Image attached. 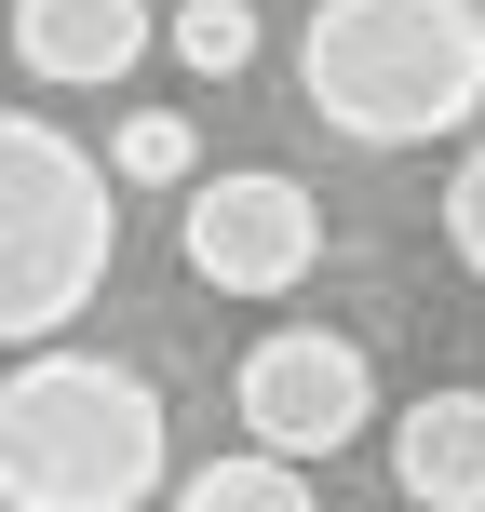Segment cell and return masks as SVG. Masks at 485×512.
<instances>
[{
    "label": "cell",
    "mask_w": 485,
    "mask_h": 512,
    "mask_svg": "<svg viewBox=\"0 0 485 512\" xmlns=\"http://www.w3.org/2000/svg\"><path fill=\"white\" fill-rule=\"evenodd\" d=\"M108 189L122 176L68 122L0 108V351H54V324H81L108 297V256H122Z\"/></svg>",
    "instance_id": "3957f363"
},
{
    "label": "cell",
    "mask_w": 485,
    "mask_h": 512,
    "mask_svg": "<svg viewBox=\"0 0 485 512\" xmlns=\"http://www.w3.org/2000/svg\"><path fill=\"white\" fill-rule=\"evenodd\" d=\"M189 162H203L189 108H122V122H108V176L122 189H189Z\"/></svg>",
    "instance_id": "9c48e42d"
},
{
    "label": "cell",
    "mask_w": 485,
    "mask_h": 512,
    "mask_svg": "<svg viewBox=\"0 0 485 512\" xmlns=\"http://www.w3.org/2000/svg\"><path fill=\"white\" fill-rule=\"evenodd\" d=\"M297 95L351 149H432L485 108V0H310Z\"/></svg>",
    "instance_id": "6da1fadb"
},
{
    "label": "cell",
    "mask_w": 485,
    "mask_h": 512,
    "mask_svg": "<svg viewBox=\"0 0 485 512\" xmlns=\"http://www.w3.org/2000/svg\"><path fill=\"white\" fill-rule=\"evenodd\" d=\"M162 486L176 432L122 351H27L0 378V512H135Z\"/></svg>",
    "instance_id": "7a4b0ae2"
},
{
    "label": "cell",
    "mask_w": 485,
    "mask_h": 512,
    "mask_svg": "<svg viewBox=\"0 0 485 512\" xmlns=\"http://www.w3.org/2000/svg\"><path fill=\"white\" fill-rule=\"evenodd\" d=\"M176 256H189V283H216V297H297L310 256H324V203H310L297 176H270V162L203 176L189 216H176Z\"/></svg>",
    "instance_id": "5b68a950"
},
{
    "label": "cell",
    "mask_w": 485,
    "mask_h": 512,
    "mask_svg": "<svg viewBox=\"0 0 485 512\" xmlns=\"http://www.w3.org/2000/svg\"><path fill=\"white\" fill-rule=\"evenodd\" d=\"M176 512H310V472H297V459H270V445H243V459L176 472Z\"/></svg>",
    "instance_id": "ba28073f"
},
{
    "label": "cell",
    "mask_w": 485,
    "mask_h": 512,
    "mask_svg": "<svg viewBox=\"0 0 485 512\" xmlns=\"http://www.w3.org/2000/svg\"><path fill=\"white\" fill-rule=\"evenodd\" d=\"M149 41H162L149 0H14V68H27V81H54V95H95V81H122Z\"/></svg>",
    "instance_id": "8992f818"
},
{
    "label": "cell",
    "mask_w": 485,
    "mask_h": 512,
    "mask_svg": "<svg viewBox=\"0 0 485 512\" xmlns=\"http://www.w3.org/2000/svg\"><path fill=\"white\" fill-rule=\"evenodd\" d=\"M445 256H459V270L485 283V149L459 162V176H445Z\"/></svg>",
    "instance_id": "8fae6325"
},
{
    "label": "cell",
    "mask_w": 485,
    "mask_h": 512,
    "mask_svg": "<svg viewBox=\"0 0 485 512\" xmlns=\"http://www.w3.org/2000/svg\"><path fill=\"white\" fill-rule=\"evenodd\" d=\"M391 486L418 512H485V391H418L391 418Z\"/></svg>",
    "instance_id": "52a82bcc"
},
{
    "label": "cell",
    "mask_w": 485,
    "mask_h": 512,
    "mask_svg": "<svg viewBox=\"0 0 485 512\" xmlns=\"http://www.w3.org/2000/svg\"><path fill=\"white\" fill-rule=\"evenodd\" d=\"M230 405H243V432L270 445V459H351L364 432H378V364H364V337H337V324H270L243 351V378H230Z\"/></svg>",
    "instance_id": "277c9868"
},
{
    "label": "cell",
    "mask_w": 485,
    "mask_h": 512,
    "mask_svg": "<svg viewBox=\"0 0 485 512\" xmlns=\"http://www.w3.org/2000/svg\"><path fill=\"white\" fill-rule=\"evenodd\" d=\"M162 41H176L189 81H243V68H256V0H176Z\"/></svg>",
    "instance_id": "30bf717a"
}]
</instances>
